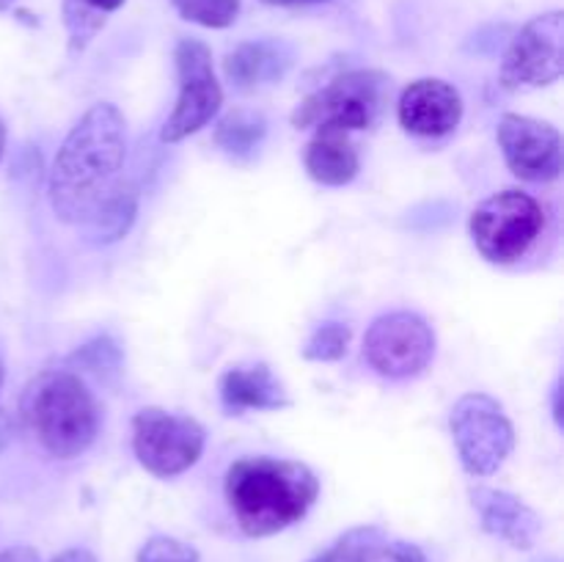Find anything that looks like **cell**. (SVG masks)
Masks as SVG:
<instances>
[{
	"mask_svg": "<svg viewBox=\"0 0 564 562\" xmlns=\"http://www.w3.org/2000/svg\"><path fill=\"white\" fill-rule=\"evenodd\" d=\"M127 121L113 102H97L77 119L50 169V207L61 224L83 226L124 182Z\"/></svg>",
	"mask_w": 564,
	"mask_h": 562,
	"instance_id": "6da1fadb",
	"label": "cell"
},
{
	"mask_svg": "<svg viewBox=\"0 0 564 562\" xmlns=\"http://www.w3.org/2000/svg\"><path fill=\"white\" fill-rule=\"evenodd\" d=\"M226 501L248 538H270L306 518L319 479L306 463L284 457H240L226 472Z\"/></svg>",
	"mask_w": 564,
	"mask_h": 562,
	"instance_id": "7a4b0ae2",
	"label": "cell"
},
{
	"mask_svg": "<svg viewBox=\"0 0 564 562\" xmlns=\"http://www.w3.org/2000/svg\"><path fill=\"white\" fill-rule=\"evenodd\" d=\"M22 417L42 450L55 461H72L97 441L99 406L72 369H44L22 395Z\"/></svg>",
	"mask_w": 564,
	"mask_h": 562,
	"instance_id": "3957f363",
	"label": "cell"
},
{
	"mask_svg": "<svg viewBox=\"0 0 564 562\" xmlns=\"http://www.w3.org/2000/svg\"><path fill=\"white\" fill-rule=\"evenodd\" d=\"M391 97V77L380 69H347L308 94L292 110L297 130H367L383 116Z\"/></svg>",
	"mask_w": 564,
	"mask_h": 562,
	"instance_id": "277c9868",
	"label": "cell"
},
{
	"mask_svg": "<svg viewBox=\"0 0 564 562\" xmlns=\"http://www.w3.org/2000/svg\"><path fill=\"white\" fill-rule=\"evenodd\" d=\"M545 226V213L523 191H501L485 198L468 220V231L488 262L510 264L527 257Z\"/></svg>",
	"mask_w": 564,
	"mask_h": 562,
	"instance_id": "5b68a950",
	"label": "cell"
},
{
	"mask_svg": "<svg viewBox=\"0 0 564 562\" xmlns=\"http://www.w3.org/2000/svg\"><path fill=\"white\" fill-rule=\"evenodd\" d=\"M449 430L463 468L471 477L496 474L516 450V428L505 406L485 391H468L455 402Z\"/></svg>",
	"mask_w": 564,
	"mask_h": 562,
	"instance_id": "8992f818",
	"label": "cell"
},
{
	"mask_svg": "<svg viewBox=\"0 0 564 562\" xmlns=\"http://www.w3.org/2000/svg\"><path fill=\"white\" fill-rule=\"evenodd\" d=\"M207 433L185 413L165 408H141L132 417V452L138 463L154 477H180L202 457Z\"/></svg>",
	"mask_w": 564,
	"mask_h": 562,
	"instance_id": "52a82bcc",
	"label": "cell"
},
{
	"mask_svg": "<svg viewBox=\"0 0 564 562\" xmlns=\"http://www.w3.org/2000/svg\"><path fill=\"white\" fill-rule=\"evenodd\" d=\"M174 64L180 94H176L174 110L160 130L165 143H180L207 127L224 105V88L215 77L213 53L207 44L198 39H180L174 50Z\"/></svg>",
	"mask_w": 564,
	"mask_h": 562,
	"instance_id": "ba28073f",
	"label": "cell"
},
{
	"mask_svg": "<svg viewBox=\"0 0 564 562\" xmlns=\"http://www.w3.org/2000/svg\"><path fill=\"white\" fill-rule=\"evenodd\" d=\"M435 356V334L416 312L380 314L364 336V358L391 380L416 378Z\"/></svg>",
	"mask_w": 564,
	"mask_h": 562,
	"instance_id": "9c48e42d",
	"label": "cell"
},
{
	"mask_svg": "<svg viewBox=\"0 0 564 562\" xmlns=\"http://www.w3.org/2000/svg\"><path fill=\"white\" fill-rule=\"evenodd\" d=\"M564 69V14L560 9L529 20L512 36L501 55L499 80L510 91L543 88L562 77Z\"/></svg>",
	"mask_w": 564,
	"mask_h": 562,
	"instance_id": "30bf717a",
	"label": "cell"
},
{
	"mask_svg": "<svg viewBox=\"0 0 564 562\" xmlns=\"http://www.w3.org/2000/svg\"><path fill=\"white\" fill-rule=\"evenodd\" d=\"M501 154L512 174L523 182H554L562 174V136L549 121L505 114L499 121Z\"/></svg>",
	"mask_w": 564,
	"mask_h": 562,
	"instance_id": "8fae6325",
	"label": "cell"
},
{
	"mask_svg": "<svg viewBox=\"0 0 564 562\" xmlns=\"http://www.w3.org/2000/svg\"><path fill=\"white\" fill-rule=\"evenodd\" d=\"M397 116L411 136H449L463 119V97L452 83L438 80V77H422L400 94Z\"/></svg>",
	"mask_w": 564,
	"mask_h": 562,
	"instance_id": "7c38bea8",
	"label": "cell"
},
{
	"mask_svg": "<svg viewBox=\"0 0 564 562\" xmlns=\"http://www.w3.org/2000/svg\"><path fill=\"white\" fill-rule=\"evenodd\" d=\"M471 505L479 512L482 529L494 538L505 540L512 549H532L543 532V518L521 499L501 488H488V485H474Z\"/></svg>",
	"mask_w": 564,
	"mask_h": 562,
	"instance_id": "4fadbf2b",
	"label": "cell"
},
{
	"mask_svg": "<svg viewBox=\"0 0 564 562\" xmlns=\"http://www.w3.org/2000/svg\"><path fill=\"white\" fill-rule=\"evenodd\" d=\"M295 64V47L284 39H253L242 42L224 58L226 80L240 91L279 83Z\"/></svg>",
	"mask_w": 564,
	"mask_h": 562,
	"instance_id": "5bb4252c",
	"label": "cell"
},
{
	"mask_svg": "<svg viewBox=\"0 0 564 562\" xmlns=\"http://www.w3.org/2000/svg\"><path fill=\"white\" fill-rule=\"evenodd\" d=\"M220 402L229 413L281 411L290 406V397L268 364H248L226 369L220 378Z\"/></svg>",
	"mask_w": 564,
	"mask_h": 562,
	"instance_id": "9a60e30c",
	"label": "cell"
},
{
	"mask_svg": "<svg viewBox=\"0 0 564 562\" xmlns=\"http://www.w3.org/2000/svg\"><path fill=\"white\" fill-rule=\"evenodd\" d=\"M303 165H306V174L319 185L345 187L361 171V158H358L356 143L350 141V132L323 127L306 143Z\"/></svg>",
	"mask_w": 564,
	"mask_h": 562,
	"instance_id": "2e32d148",
	"label": "cell"
},
{
	"mask_svg": "<svg viewBox=\"0 0 564 562\" xmlns=\"http://www.w3.org/2000/svg\"><path fill=\"white\" fill-rule=\"evenodd\" d=\"M135 215L138 187L132 185L130 180H124L102 204H99L97 213L80 226V231L91 246H110V242H119L121 237L132 229Z\"/></svg>",
	"mask_w": 564,
	"mask_h": 562,
	"instance_id": "e0dca14e",
	"label": "cell"
},
{
	"mask_svg": "<svg viewBox=\"0 0 564 562\" xmlns=\"http://www.w3.org/2000/svg\"><path fill=\"white\" fill-rule=\"evenodd\" d=\"M264 136H268V119L257 110L235 108L229 114L220 116L218 127H215V147L231 160H248L259 147H262Z\"/></svg>",
	"mask_w": 564,
	"mask_h": 562,
	"instance_id": "ac0fdd59",
	"label": "cell"
},
{
	"mask_svg": "<svg viewBox=\"0 0 564 562\" xmlns=\"http://www.w3.org/2000/svg\"><path fill=\"white\" fill-rule=\"evenodd\" d=\"M127 0H64V25L69 36V53L77 55L94 42L108 17L119 11Z\"/></svg>",
	"mask_w": 564,
	"mask_h": 562,
	"instance_id": "d6986e66",
	"label": "cell"
},
{
	"mask_svg": "<svg viewBox=\"0 0 564 562\" xmlns=\"http://www.w3.org/2000/svg\"><path fill=\"white\" fill-rule=\"evenodd\" d=\"M72 364H75V369H86V372L99 375V378H110V375L121 372V347L113 336H94L91 342L77 347Z\"/></svg>",
	"mask_w": 564,
	"mask_h": 562,
	"instance_id": "ffe728a7",
	"label": "cell"
},
{
	"mask_svg": "<svg viewBox=\"0 0 564 562\" xmlns=\"http://www.w3.org/2000/svg\"><path fill=\"white\" fill-rule=\"evenodd\" d=\"M176 14L204 28H229L240 17V0H171Z\"/></svg>",
	"mask_w": 564,
	"mask_h": 562,
	"instance_id": "44dd1931",
	"label": "cell"
},
{
	"mask_svg": "<svg viewBox=\"0 0 564 562\" xmlns=\"http://www.w3.org/2000/svg\"><path fill=\"white\" fill-rule=\"evenodd\" d=\"M383 538L386 534L380 527H356L308 562H361L364 554Z\"/></svg>",
	"mask_w": 564,
	"mask_h": 562,
	"instance_id": "7402d4cb",
	"label": "cell"
},
{
	"mask_svg": "<svg viewBox=\"0 0 564 562\" xmlns=\"http://www.w3.org/2000/svg\"><path fill=\"white\" fill-rule=\"evenodd\" d=\"M347 347H350V328L345 323H325L308 336L301 353L308 361H339Z\"/></svg>",
	"mask_w": 564,
	"mask_h": 562,
	"instance_id": "603a6c76",
	"label": "cell"
},
{
	"mask_svg": "<svg viewBox=\"0 0 564 562\" xmlns=\"http://www.w3.org/2000/svg\"><path fill=\"white\" fill-rule=\"evenodd\" d=\"M138 562H198V551L185 540L154 534L141 545Z\"/></svg>",
	"mask_w": 564,
	"mask_h": 562,
	"instance_id": "cb8c5ba5",
	"label": "cell"
},
{
	"mask_svg": "<svg viewBox=\"0 0 564 562\" xmlns=\"http://www.w3.org/2000/svg\"><path fill=\"white\" fill-rule=\"evenodd\" d=\"M361 562H427L424 551L419 545L405 543V540H378L372 549L364 554Z\"/></svg>",
	"mask_w": 564,
	"mask_h": 562,
	"instance_id": "d4e9b609",
	"label": "cell"
},
{
	"mask_svg": "<svg viewBox=\"0 0 564 562\" xmlns=\"http://www.w3.org/2000/svg\"><path fill=\"white\" fill-rule=\"evenodd\" d=\"M0 562H39V554L31 545H11V549L0 551Z\"/></svg>",
	"mask_w": 564,
	"mask_h": 562,
	"instance_id": "484cf974",
	"label": "cell"
},
{
	"mask_svg": "<svg viewBox=\"0 0 564 562\" xmlns=\"http://www.w3.org/2000/svg\"><path fill=\"white\" fill-rule=\"evenodd\" d=\"M50 562H97V556H94L88 549H66L61 551L58 556H53Z\"/></svg>",
	"mask_w": 564,
	"mask_h": 562,
	"instance_id": "4316f807",
	"label": "cell"
},
{
	"mask_svg": "<svg viewBox=\"0 0 564 562\" xmlns=\"http://www.w3.org/2000/svg\"><path fill=\"white\" fill-rule=\"evenodd\" d=\"M268 6H306V3H325V0H262Z\"/></svg>",
	"mask_w": 564,
	"mask_h": 562,
	"instance_id": "83f0119b",
	"label": "cell"
},
{
	"mask_svg": "<svg viewBox=\"0 0 564 562\" xmlns=\"http://www.w3.org/2000/svg\"><path fill=\"white\" fill-rule=\"evenodd\" d=\"M560 400H562V386L556 383L554 386V419L562 424V402Z\"/></svg>",
	"mask_w": 564,
	"mask_h": 562,
	"instance_id": "f1b7e54d",
	"label": "cell"
},
{
	"mask_svg": "<svg viewBox=\"0 0 564 562\" xmlns=\"http://www.w3.org/2000/svg\"><path fill=\"white\" fill-rule=\"evenodd\" d=\"M3 149H6V121L0 119V158H3Z\"/></svg>",
	"mask_w": 564,
	"mask_h": 562,
	"instance_id": "f546056e",
	"label": "cell"
},
{
	"mask_svg": "<svg viewBox=\"0 0 564 562\" xmlns=\"http://www.w3.org/2000/svg\"><path fill=\"white\" fill-rule=\"evenodd\" d=\"M17 0H0V11H6V9H11V6H14Z\"/></svg>",
	"mask_w": 564,
	"mask_h": 562,
	"instance_id": "4dcf8cb0",
	"label": "cell"
},
{
	"mask_svg": "<svg viewBox=\"0 0 564 562\" xmlns=\"http://www.w3.org/2000/svg\"><path fill=\"white\" fill-rule=\"evenodd\" d=\"M3 378H6V369H3V364H0V389H3Z\"/></svg>",
	"mask_w": 564,
	"mask_h": 562,
	"instance_id": "1f68e13d",
	"label": "cell"
}]
</instances>
